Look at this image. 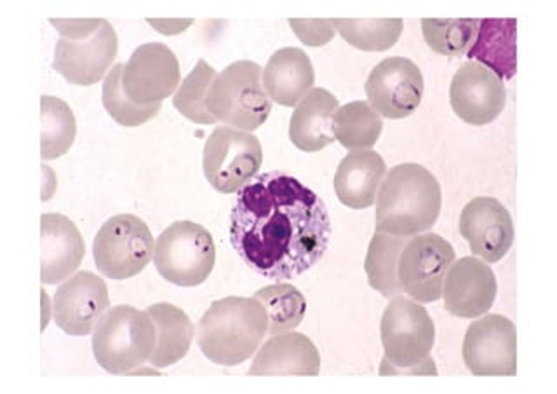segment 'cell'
<instances>
[{"mask_svg": "<svg viewBox=\"0 0 557 394\" xmlns=\"http://www.w3.org/2000/svg\"><path fill=\"white\" fill-rule=\"evenodd\" d=\"M327 208L318 194L284 171L252 178L237 193L231 243L251 271L269 280L298 278L330 245Z\"/></svg>", "mask_w": 557, "mask_h": 394, "instance_id": "1", "label": "cell"}, {"mask_svg": "<svg viewBox=\"0 0 557 394\" xmlns=\"http://www.w3.org/2000/svg\"><path fill=\"white\" fill-rule=\"evenodd\" d=\"M441 185L426 168L405 162L392 168L376 196V231L411 237L426 233L440 219Z\"/></svg>", "mask_w": 557, "mask_h": 394, "instance_id": "2", "label": "cell"}, {"mask_svg": "<svg viewBox=\"0 0 557 394\" xmlns=\"http://www.w3.org/2000/svg\"><path fill=\"white\" fill-rule=\"evenodd\" d=\"M269 333V315L258 298L214 300L200 318L197 344L220 367H237L251 358Z\"/></svg>", "mask_w": 557, "mask_h": 394, "instance_id": "3", "label": "cell"}, {"mask_svg": "<svg viewBox=\"0 0 557 394\" xmlns=\"http://www.w3.org/2000/svg\"><path fill=\"white\" fill-rule=\"evenodd\" d=\"M156 341V324L147 311L115 306L96 323L92 353L103 370L113 375H126L148 364Z\"/></svg>", "mask_w": 557, "mask_h": 394, "instance_id": "4", "label": "cell"}, {"mask_svg": "<svg viewBox=\"0 0 557 394\" xmlns=\"http://www.w3.org/2000/svg\"><path fill=\"white\" fill-rule=\"evenodd\" d=\"M380 335L383 365H391V373H437L431 358L434 321L420 304L400 295L392 298L383 311Z\"/></svg>", "mask_w": 557, "mask_h": 394, "instance_id": "5", "label": "cell"}, {"mask_svg": "<svg viewBox=\"0 0 557 394\" xmlns=\"http://www.w3.org/2000/svg\"><path fill=\"white\" fill-rule=\"evenodd\" d=\"M209 112L223 126L255 132L272 112L263 86V69L255 62H235L214 77L206 100Z\"/></svg>", "mask_w": 557, "mask_h": 394, "instance_id": "6", "label": "cell"}, {"mask_svg": "<svg viewBox=\"0 0 557 394\" xmlns=\"http://www.w3.org/2000/svg\"><path fill=\"white\" fill-rule=\"evenodd\" d=\"M214 262L213 236L196 222H174L157 239L153 263L171 285L185 288L202 285L211 276Z\"/></svg>", "mask_w": 557, "mask_h": 394, "instance_id": "7", "label": "cell"}, {"mask_svg": "<svg viewBox=\"0 0 557 394\" xmlns=\"http://www.w3.org/2000/svg\"><path fill=\"white\" fill-rule=\"evenodd\" d=\"M153 236L144 220L117 216L107 220L96 234L92 255L104 278L126 281L147 268L153 259Z\"/></svg>", "mask_w": 557, "mask_h": 394, "instance_id": "8", "label": "cell"}, {"mask_svg": "<svg viewBox=\"0 0 557 394\" xmlns=\"http://www.w3.org/2000/svg\"><path fill=\"white\" fill-rule=\"evenodd\" d=\"M263 149L252 133L231 126L214 127L205 145L202 170L218 193L235 194L257 176Z\"/></svg>", "mask_w": 557, "mask_h": 394, "instance_id": "9", "label": "cell"}, {"mask_svg": "<svg viewBox=\"0 0 557 394\" xmlns=\"http://www.w3.org/2000/svg\"><path fill=\"white\" fill-rule=\"evenodd\" d=\"M455 262V250L440 234H418L400 251L397 278L400 288L414 303H437L443 285Z\"/></svg>", "mask_w": 557, "mask_h": 394, "instance_id": "10", "label": "cell"}, {"mask_svg": "<svg viewBox=\"0 0 557 394\" xmlns=\"http://www.w3.org/2000/svg\"><path fill=\"white\" fill-rule=\"evenodd\" d=\"M461 350L469 372L474 375L518 373V333L505 316L487 315L470 324Z\"/></svg>", "mask_w": 557, "mask_h": 394, "instance_id": "11", "label": "cell"}, {"mask_svg": "<svg viewBox=\"0 0 557 394\" xmlns=\"http://www.w3.org/2000/svg\"><path fill=\"white\" fill-rule=\"evenodd\" d=\"M122 88L136 106H162L180 88L178 58L161 42L139 46L124 65Z\"/></svg>", "mask_w": 557, "mask_h": 394, "instance_id": "12", "label": "cell"}, {"mask_svg": "<svg viewBox=\"0 0 557 394\" xmlns=\"http://www.w3.org/2000/svg\"><path fill=\"white\" fill-rule=\"evenodd\" d=\"M366 95L380 118H409L423 98L422 71L408 58H385L366 81Z\"/></svg>", "mask_w": 557, "mask_h": 394, "instance_id": "13", "label": "cell"}, {"mask_svg": "<svg viewBox=\"0 0 557 394\" xmlns=\"http://www.w3.org/2000/svg\"><path fill=\"white\" fill-rule=\"evenodd\" d=\"M110 309L109 288L92 272H77L58 288L52 316L63 332L86 337Z\"/></svg>", "mask_w": 557, "mask_h": 394, "instance_id": "14", "label": "cell"}, {"mask_svg": "<svg viewBox=\"0 0 557 394\" xmlns=\"http://www.w3.org/2000/svg\"><path fill=\"white\" fill-rule=\"evenodd\" d=\"M449 100L455 114L463 123L486 126L504 112L507 93L504 81L490 69L481 63L467 62L453 77Z\"/></svg>", "mask_w": 557, "mask_h": 394, "instance_id": "15", "label": "cell"}, {"mask_svg": "<svg viewBox=\"0 0 557 394\" xmlns=\"http://www.w3.org/2000/svg\"><path fill=\"white\" fill-rule=\"evenodd\" d=\"M458 227L470 251L484 262H500L512 248V217L495 197H475L467 202Z\"/></svg>", "mask_w": 557, "mask_h": 394, "instance_id": "16", "label": "cell"}, {"mask_svg": "<svg viewBox=\"0 0 557 394\" xmlns=\"http://www.w3.org/2000/svg\"><path fill=\"white\" fill-rule=\"evenodd\" d=\"M117 34L109 22L95 36L84 40H58L52 69L75 86L100 83L117 57Z\"/></svg>", "mask_w": 557, "mask_h": 394, "instance_id": "17", "label": "cell"}, {"mask_svg": "<svg viewBox=\"0 0 557 394\" xmlns=\"http://www.w3.org/2000/svg\"><path fill=\"white\" fill-rule=\"evenodd\" d=\"M496 278L487 263L475 257L453 262L443 285L444 307L449 315L474 320L492 309L496 298Z\"/></svg>", "mask_w": 557, "mask_h": 394, "instance_id": "18", "label": "cell"}, {"mask_svg": "<svg viewBox=\"0 0 557 394\" xmlns=\"http://www.w3.org/2000/svg\"><path fill=\"white\" fill-rule=\"evenodd\" d=\"M42 233V283L57 285L72 278L83 263L86 245L72 220L60 213L40 219Z\"/></svg>", "mask_w": 557, "mask_h": 394, "instance_id": "19", "label": "cell"}, {"mask_svg": "<svg viewBox=\"0 0 557 394\" xmlns=\"http://www.w3.org/2000/svg\"><path fill=\"white\" fill-rule=\"evenodd\" d=\"M321 355L304 333L286 332L272 335L257 350L249 375L318 377Z\"/></svg>", "mask_w": 557, "mask_h": 394, "instance_id": "20", "label": "cell"}, {"mask_svg": "<svg viewBox=\"0 0 557 394\" xmlns=\"http://www.w3.org/2000/svg\"><path fill=\"white\" fill-rule=\"evenodd\" d=\"M338 109V98L327 89L313 88L301 98L289 121V138L296 149L319 152L333 144V119Z\"/></svg>", "mask_w": 557, "mask_h": 394, "instance_id": "21", "label": "cell"}, {"mask_svg": "<svg viewBox=\"0 0 557 394\" xmlns=\"http://www.w3.org/2000/svg\"><path fill=\"white\" fill-rule=\"evenodd\" d=\"M387 167L380 153L356 150L339 162L335 175V193L339 202L352 210L373 207Z\"/></svg>", "mask_w": 557, "mask_h": 394, "instance_id": "22", "label": "cell"}, {"mask_svg": "<svg viewBox=\"0 0 557 394\" xmlns=\"http://www.w3.org/2000/svg\"><path fill=\"white\" fill-rule=\"evenodd\" d=\"M312 62L305 51L298 48L278 49L272 54L265 71L263 86L270 100L278 106L295 107L301 98L313 89Z\"/></svg>", "mask_w": 557, "mask_h": 394, "instance_id": "23", "label": "cell"}, {"mask_svg": "<svg viewBox=\"0 0 557 394\" xmlns=\"http://www.w3.org/2000/svg\"><path fill=\"white\" fill-rule=\"evenodd\" d=\"M148 316L156 324V349L148 359L153 368H168L187 356L196 329L185 312L173 304L159 303L148 307Z\"/></svg>", "mask_w": 557, "mask_h": 394, "instance_id": "24", "label": "cell"}, {"mask_svg": "<svg viewBox=\"0 0 557 394\" xmlns=\"http://www.w3.org/2000/svg\"><path fill=\"white\" fill-rule=\"evenodd\" d=\"M516 27L513 20H479L478 37L467 54L472 62L490 69L498 79H512L516 74Z\"/></svg>", "mask_w": 557, "mask_h": 394, "instance_id": "25", "label": "cell"}, {"mask_svg": "<svg viewBox=\"0 0 557 394\" xmlns=\"http://www.w3.org/2000/svg\"><path fill=\"white\" fill-rule=\"evenodd\" d=\"M408 242L409 237L374 231L366 255L364 271L371 288L376 290L383 297L394 298L405 294L397 278V266L400 251L405 250Z\"/></svg>", "mask_w": 557, "mask_h": 394, "instance_id": "26", "label": "cell"}, {"mask_svg": "<svg viewBox=\"0 0 557 394\" xmlns=\"http://www.w3.org/2000/svg\"><path fill=\"white\" fill-rule=\"evenodd\" d=\"M382 130V118L368 101H352L339 107L333 119L335 140L352 152L370 150L379 141Z\"/></svg>", "mask_w": 557, "mask_h": 394, "instance_id": "27", "label": "cell"}, {"mask_svg": "<svg viewBox=\"0 0 557 394\" xmlns=\"http://www.w3.org/2000/svg\"><path fill=\"white\" fill-rule=\"evenodd\" d=\"M40 121H42V141H40V152L44 161L61 158L69 152L70 147L74 145L75 135H77V123L75 115L60 98L48 97L44 95L40 98Z\"/></svg>", "mask_w": 557, "mask_h": 394, "instance_id": "28", "label": "cell"}, {"mask_svg": "<svg viewBox=\"0 0 557 394\" xmlns=\"http://www.w3.org/2000/svg\"><path fill=\"white\" fill-rule=\"evenodd\" d=\"M258 298L269 315V335L295 330L304 321L307 303L300 290L287 283L258 290Z\"/></svg>", "mask_w": 557, "mask_h": 394, "instance_id": "29", "label": "cell"}, {"mask_svg": "<svg viewBox=\"0 0 557 394\" xmlns=\"http://www.w3.org/2000/svg\"><path fill=\"white\" fill-rule=\"evenodd\" d=\"M422 30L434 53L460 58L474 46L479 20H423Z\"/></svg>", "mask_w": 557, "mask_h": 394, "instance_id": "30", "label": "cell"}, {"mask_svg": "<svg viewBox=\"0 0 557 394\" xmlns=\"http://www.w3.org/2000/svg\"><path fill=\"white\" fill-rule=\"evenodd\" d=\"M403 20H335L336 32L361 51H387L403 34Z\"/></svg>", "mask_w": 557, "mask_h": 394, "instance_id": "31", "label": "cell"}, {"mask_svg": "<svg viewBox=\"0 0 557 394\" xmlns=\"http://www.w3.org/2000/svg\"><path fill=\"white\" fill-rule=\"evenodd\" d=\"M216 72L213 66H209L205 60H199L196 69L187 75V79L180 84V88L174 93L173 106L180 114L190 119L191 123L214 124L216 119L206 106L208 93L211 89Z\"/></svg>", "mask_w": 557, "mask_h": 394, "instance_id": "32", "label": "cell"}, {"mask_svg": "<svg viewBox=\"0 0 557 394\" xmlns=\"http://www.w3.org/2000/svg\"><path fill=\"white\" fill-rule=\"evenodd\" d=\"M122 71H124V65L117 63L104 77L103 95H101L103 107L110 118L121 126L136 127L139 124L148 123L150 119L159 114L161 106L139 107L133 103L122 88Z\"/></svg>", "mask_w": 557, "mask_h": 394, "instance_id": "33", "label": "cell"}, {"mask_svg": "<svg viewBox=\"0 0 557 394\" xmlns=\"http://www.w3.org/2000/svg\"><path fill=\"white\" fill-rule=\"evenodd\" d=\"M289 25L296 37L310 48L326 46L336 34L335 20H289Z\"/></svg>", "mask_w": 557, "mask_h": 394, "instance_id": "34", "label": "cell"}, {"mask_svg": "<svg viewBox=\"0 0 557 394\" xmlns=\"http://www.w3.org/2000/svg\"><path fill=\"white\" fill-rule=\"evenodd\" d=\"M104 20H51L52 27H57L63 39L84 40L95 36L100 30Z\"/></svg>", "mask_w": 557, "mask_h": 394, "instance_id": "35", "label": "cell"}, {"mask_svg": "<svg viewBox=\"0 0 557 394\" xmlns=\"http://www.w3.org/2000/svg\"><path fill=\"white\" fill-rule=\"evenodd\" d=\"M147 23L162 36H178L190 27L194 20H147Z\"/></svg>", "mask_w": 557, "mask_h": 394, "instance_id": "36", "label": "cell"}]
</instances>
